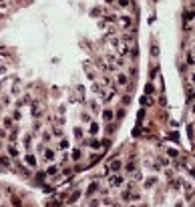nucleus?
<instances>
[{"instance_id":"10","label":"nucleus","mask_w":195,"mask_h":207,"mask_svg":"<svg viewBox=\"0 0 195 207\" xmlns=\"http://www.w3.org/2000/svg\"><path fill=\"white\" fill-rule=\"evenodd\" d=\"M58 173V165H48L46 167V175H57Z\"/></svg>"},{"instance_id":"2","label":"nucleus","mask_w":195,"mask_h":207,"mask_svg":"<svg viewBox=\"0 0 195 207\" xmlns=\"http://www.w3.org/2000/svg\"><path fill=\"white\" fill-rule=\"evenodd\" d=\"M24 163H26L28 167L36 169V167H39V157H36L34 153H26V155H24Z\"/></svg>"},{"instance_id":"18","label":"nucleus","mask_w":195,"mask_h":207,"mask_svg":"<svg viewBox=\"0 0 195 207\" xmlns=\"http://www.w3.org/2000/svg\"><path fill=\"white\" fill-rule=\"evenodd\" d=\"M189 81H191V84H195V73L189 74Z\"/></svg>"},{"instance_id":"3","label":"nucleus","mask_w":195,"mask_h":207,"mask_svg":"<svg viewBox=\"0 0 195 207\" xmlns=\"http://www.w3.org/2000/svg\"><path fill=\"white\" fill-rule=\"evenodd\" d=\"M42 157H44L46 163H50V161H54V159H57V151L50 149V147H46V149H42Z\"/></svg>"},{"instance_id":"16","label":"nucleus","mask_w":195,"mask_h":207,"mask_svg":"<svg viewBox=\"0 0 195 207\" xmlns=\"http://www.w3.org/2000/svg\"><path fill=\"white\" fill-rule=\"evenodd\" d=\"M167 153H169V157H177V155H179L177 149H167Z\"/></svg>"},{"instance_id":"7","label":"nucleus","mask_w":195,"mask_h":207,"mask_svg":"<svg viewBox=\"0 0 195 207\" xmlns=\"http://www.w3.org/2000/svg\"><path fill=\"white\" fill-rule=\"evenodd\" d=\"M113 117H115V113H113L111 109H105V111H103V121H105V123H111Z\"/></svg>"},{"instance_id":"9","label":"nucleus","mask_w":195,"mask_h":207,"mask_svg":"<svg viewBox=\"0 0 195 207\" xmlns=\"http://www.w3.org/2000/svg\"><path fill=\"white\" fill-rule=\"evenodd\" d=\"M185 61H187L189 66H195V52H191V50H189V52L185 54Z\"/></svg>"},{"instance_id":"19","label":"nucleus","mask_w":195,"mask_h":207,"mask_svg":"<svg viewBox=\"0 0 195 207\" xmlns=\"http://www.w3.org/2000/svg\"><path fill=\"white\" fill-rule=\"evenodd\" d=\"M191 175H193V179H195V169H191Z\"/></svg>"},{"instance_id":"20","label":"nucleus","mask_w":195,"mask_h":207,"mask_svg":"<svg viewBox=\"0 0 195 207\" xmlns=\"http://www.w3.org/2000/svg\"><path fill=\"white\" fill-rule=\"evenodd\" d=\"M193 113H195V107H193Z\"/></svg>"},{"instance_id":"15","label":"nucleus","mask_w":195,"mask_h":207,"mask_svg":"<svg viewBox=\"0 0 195 207\" xmlns=\"http://www.w3.org/2000/svg\"><path fill=\"white\" fill-rule=\"evenodd\" d=\"M91 111L93 113H99V105H97L95 101H91Z\"/></svg>"},{"instance_id":"17","label":"nucleus","mask_w":195,"mask_h":207,"mask_svg":"<svg viewBox=\"0 0 195 207\" xmlns=\"http://www.w3.org/2000/svg\"><path fill=\"white\" fill-rule=\"evenodd\" d=\"M0 165H8V157H0Z\"/></svg>"},{"instance_id":"5","label":"nucleus","mask_w":195,"mask_h":207,"mask_svg":"<svg viewBox=\"0 0 195 207\" xmlns=\"http://www.w3.org/2000/svg\"><path fill=\"white\" fill-rule=\"evenodd\" d=\"M101 133V125L97 123V121H91L88 123V135H93V137H97V135Z\"/></svg>"},{"instance_id":"6","label":"nucleus","mask_w":195,"mask_h":207,"mask_svg":"<svg viewBox=\"0 0 195 207\" xmlns=\"http://www.w3.org/2000/svg\"><path fill=\"white\" fill-rule=\"evenodd\" d=\"M115 83L119 84V87H127V84H129V77H127L125 73H119L115 77Z\"/></svg>"},{"instance_id":"13","label":"nucleus","mask_w":195,"mask_h":207,"mask_svg":"<svg viewBox=\"0 0 195 207\" xmlns=\"http://www.w3.org/2000/svg\"><path fill=\"white\" fill-rule=\"evenodd\" d=\"M155 181H157L155 177H149V179L145 181V187H153V185H155Z\"/></svg>"},{"instance_id":"14","label":"nucleus","mask_w":195,"mask_h":207,"mask_svg":"<svg viewBox=\"0 0 195 207\" xmlns=\"http://www.w3.org/2000/svg\"><path fill=\"white\" fill-rule=\"evenodd\" d=\"M73 159H75V161H79V159H80V149H75L73 151Z\"/></svg>"},{"instance_id":"8","label":"nucleus","mask_w":195,"mask_h":207,"mask_svg":"<svg viewBox=\"0 0 195 207\" xmlns=\"http://www.w3.org/2000/svg\"><path fill=\"white\" fill-rule=\"evenodd\" d=\"M6 153L10 155V157H18V155H20V151L16 149L14 145H8V147H6Z\"/></svg>"},{"instance_id":"11","label":"nucleus","mask_w":195,"mask_h":207,"mask_svg":"<svg viewBox=\"0 0 195 207\" xmlns=\"http://www.w3.org/2000/svg\"><path fill=\"white\" fill-rule=\"evenodd\" d=\"M58 149H61V151L69 149V139H61V141H58Z\"/></svg>"},{"instance_id":"12","label":"nucleus","mask_w":195,"mask_h":207,"mask_svg":"<svg viewBox=\"0 0 195 207\" xmlns=\"http://www.w3.org/2000/svg\"><path fill=\"white\" fill-rule=\"evenodd\" d=\"M97 189H99V183L95 181V183H91V185H88V189H87V195H93V193H95Z\"/></svg>"},{"instance_id":"1","label":"nucleus","mask_w":195,"mask_h":207,"mask_svg":"<svg viewBox=\"0 0 195 207\" xmlns=\"http://www.w3.org/2000/svg\"><path fill=\"white\" fill-rule=\"evenodd\" d=\"M109 185L115 187V189H121L123 185H125V177H123L121 173H111V175H109Z\"/></svg>"},{"instance_id":"4","label":"nucleus","mask_w":195,"mask_h":207,"mask_svg":"<svg viewBox=\"0 0 195 207\" xmlns=\"http://www.w3.org/2000/svg\"><path fill=\"white\" fill-rule=\"evenodd\" d=\"M121 169H123V161H121V159H113V161L109 163L107 171H111V173H119Z\"/></svg>"}]
</instances>
